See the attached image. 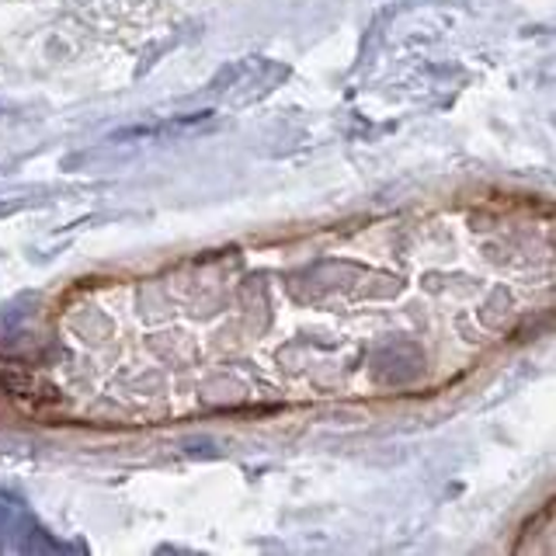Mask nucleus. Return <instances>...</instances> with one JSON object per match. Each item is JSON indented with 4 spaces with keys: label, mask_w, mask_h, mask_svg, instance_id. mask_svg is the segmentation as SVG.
<instances>
[{
    "label": "nucleus",
    "mask_w": 556,
    "mask_h": 556,
    "mask_svg": "<svg viewBox=\"0 0 556 556\" xmlns=\"http://www.w3.org/2000/svg\"><path fill=\"white\" fill-rule=\"evenodd\" d=\"M213 118V112H191L181 118H170V122H156V126H132V129H122L112 136V143H129V139H156V136H174V132H188L195 126H205Z\"/></svg>",
    "instance_id": "1"
},
{
    "label": "nucleus",
    "mask_w": 556,
    "mask_h": 556,
    "mask_svg": "<svg viewBox=\"0 0 556 556\" xmlns=\"http://www.w3.org/2000/svg\"><path fill=\"white\" fill-rule=\"evenodd\" d=\"M22 208V202H8V205H0V216H11V213H17Z\"/></svg>",
    "instance_id": "2"
}]
</instances>
